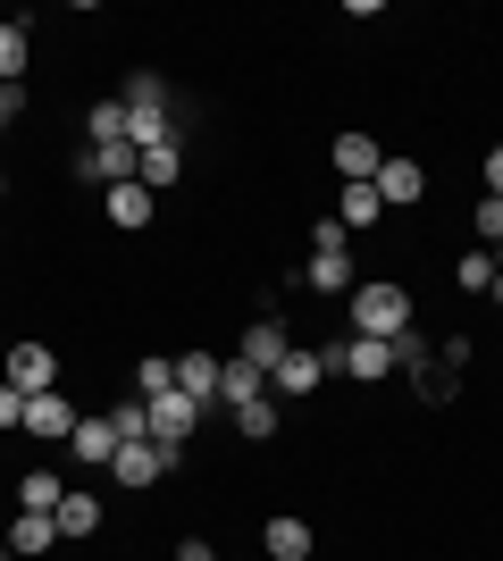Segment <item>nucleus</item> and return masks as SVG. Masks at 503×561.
I'll use <instances>...</instances> for the list:
<instances>
[{
	"instance_id": "1",
	"label": "nucleus",
	"mask_w": 503,
	"mask_h": 561,
	"mask_svg": "<svg viewBox=\"0 0 503 561\" xmlns=\"http://www.w3.org/2000/svg\"><path fill=\"white\" fill-rule=\"evenodd\" d=\"M411 328V294L403 285H353V335H369V344H395V335Z\"/></svg>"
},
{
	"instance_id": "2",
	"label": "nucleus",
	"mask_w": 503,
	"mask_h": 561,
	"mask_svg": "<svg viewBox=\"0 0 503 561\" xmlns=\"http://www.w3.org/2000/svg\"><path fill=\"white\" fill-rule=\"evenodd\" d=\"M144 411H151V445H160L168 461H185L193 427H202V402H193V394H176V386H168V394H151Z\"/></svg>"
},
{
	"instance_id": "3",
	"label": "nucleus",
	"mask_w": 503,
	"mask_h": 561,
	"mask_svg": "<svg viewBox=\"0 0 503 561\" xmlns=\"http://www.w3.org/2000/svg\"><path fill=\"white\" fill-rule=\"evenodd\" d=\"M135 168H144V151H135V142H84V151H76V176H84V185H135Z\"/></svg>"
},
{
	"instance_id": "4",
	"label": "nucleus",
	"mask_w": 503,
	"mask_h": 561,
	"mask_svg": "<svg viewBox=\"0 0 503 561\" xmlns=\"http://www.w3.org/2000/svg\"><path fill=\"white\" fill-rule=\"evenodd\" d=\"M328 369H335V352H286V360L268 369V394H277V402H311Z\"/></svg>"
},
{
	"instance_id": "5",
	"label": "nucleus",
	"mask_w": 503,
	"mask_h": 561,
	"mask_svg": "<svg viewBox=\"0 0 503 561\" xmlns=\"http://www.w3.org/2000/svg\"><path fill=\"white\" fill-rule=\"evenodd\" d=\"M0 377L18 386V394H59L50 377H59V360H50V344H9V360H0Z\"/></svg>"
},
{
	"instance_id": "6",
	"label": "nucleus",
	"mask_w": 503,
	"mask_h": 561,
	"mask_svg": "<svg viewBox=\"0 0 503 561\" xmlns=\"http://www.w3.org/2000/svg\"><path fill=\"white\" fill-rule=\"evenodd\" d=\"M168 469H176V461H168V453L151 445V436H135V445H118V461H110V478H118V486H135V494H144V486H160Z\"/></svg>"
},
{
	"instance_id": "7",
	"label": "nucleus",
	"mask_w": 503,
	"mask_h": 561,
	"mask_svg": "<svg viewBox=\"0 0 503 561\" xmlns=\"http://www.w3.org/2000/svg\"><path fill=\"white\" fill-rule=\"evenodd\" d=\"M76 420H84V411H76L68 394H25V436H43V445H68Z\"/></svg>"
},
{
	"instance_id": "8",
	"label": "nucleus",
	"mask_w": 503,
	"mask_h": 561,
	"mask_svg": "<svg viewBox=\"0 0 503 561\" xmlns=\"http://www.w3.org/2000/svg\"><path fill=\"white\" fill-rule=\"evenodd\" d=\"M328 168L344 176V185H378V168H386V151L369 135H335L328 142Z\"/></svg>"
},
{
	"instance_id": "9",
	"label": "nucleus",
	"mask_w": 503,
	"mask_h": 561,
	"mask_svg": "<svg viewBox=\"0 0 503 561\" xmlns=\"http://www.w3.org/2000/svg\"><path fill=\"white\" fill-rule=\"evenodd\" d=\"M378 202H386V210L428 202V168H420V160H386V168H378Z\"/></svg>"
},
{
	"instance_id": "10",
	"label": "nucleus",
	"mask_w": 503,
	"mask_h": 561,
	"mask_svg": "<svg viewBox=\"0 0 503 561\" xmlns=\"http://www.w3.org/2000/svg\"><path fill=\"white\" fill-rule=\"evenodd\" d=\"M286 352H294V335H286V319H252V328H243V352H236V360H252V369H277V360H286Z\"/></svg>"
},
{
	"instance_id": "11",
	"label": "nucleus",
	"mask_w": 503,
	"mask_h": 561,
	"mask_svg": "<svg viewBox=\"0 0 503 561\" xmlns=\"http://www.w3.org/2000/svg\"><path fill=\"white\" fill-rule=\"evenodd\" d=\"M118 445H126L118 420H76V436H68V453H76L84 469H110V461H118Z\"/></svg>"
},
{
	"instance_id": "12",
	"label": "nucleus",
	"mask_w": 503,
	"mask_h": 561,
	"mask_svg": "<svg viewBox=\"0 0 503 561\" xmlns=\"http://www.w3.org/2000/svg\"><path fill=\"white\" fill-rule=\"evenodd\" d=\"M311 519H294V512H277V519H268V528H261V553L268 561H311Z\"/></svg>"
},
{
	"instance_id": "13",
	"label": "nucleus",
	"mask_w": 503,
	"mask_h": 561,
	"mask_svg": "<svg viewBox=\"0 0 503 561\" xmlns=\"http://www.w3.org/2000/svg\"><path fill=\"white\" fill-rule=\"evenodd\" d=\"M335 352V369H353V377H386L395 369V344H369V335H344V344H328Z\"/></svg>"
},
{
	"instance_id": "14",
	"label": "nucleus",
	"mask_w": 503,
	"mask_h": 561,
	"mask_svg": "<svg viewBox=\"0 0 503 561\" xmlns=\"http://www.w3.org/2000/svg\"><path fill=\"white\" fill-rule=\"evenodd\" d=\"M302 285H311V294H353V285H361V268H353V252H311Z\"/></svg>"
},
{
	"instance_id": "15",
	"label": "nucleus",
	"mask_w": 503,
	"mask_h": 561,
	"mask_svg": "<svg viewBox=\"0 0 503 561\" xmlns=\"http://www.w3.org/2000/svg\"><path fill=\"white\" fill-rule=\"evenodd\" d=\"M50 545H59V519H50V512H18V528H9V553H18V561H43Z\"/></svg>"
},
{
	"instance_id": "16",
	"label": "nucleus",
	"mask_w": 503,
	"mask_h": 561,
	"mask_svg": "<svg viewBox=\"0 0 503 561\" xmlns=\"http://www.w3.org/2000/svg\"><path fill=\"white\" fill-rule=\"evenodd\" d=\"M218 369H227V360H210V352H185V360H176V394H193L202 411H210V402H218Z\"/></svg>"
},
{
	"instance_id": "17",
	"label": "nucleus",
	"mask_w": 503,
	"mask_h": 561,
	"mask_svg": "<svg viewBox=\"0 0 503 561\" xmlns=\"http://www.w3.org/2000/svg\"><path fill=\"white\" fill-rule=\"evenodd\" d=\"M135 185H151V193L185 185V142H160V151H144V168H135Z\"/></svg>"
},
{
	"instance_id": "18",
	"label": "nucleus",
	"mask_w": 503,
	"mask_h": 561,
	"mask_svg": "<svg viewBox=\"0 0 503 561\" xmlns=\"http://www.w3.org/2000/svg\"><path fill=\"white\" fill-rule=\"evenodd\" d=\"M25 59H34L25 18H0V84H25Z\"/></svg>"
},
{
	"instance_id": "19",
	"label": "nucleus",
	"mask_w": 503,
	"mask_h": 561,
	"mask_svg": "<svg viewBox=\"0 0 503 561\" xmlns=\"http://www.w3.org/2000/svg\"><path fill=\"white\" fill-rule=\"evenodd\" d=\"M261 386H268V377L252 369V360H227V369H218V402H227V411H243V402H261Z\"/></svg>"
},
{
	"instance_id": "20",
	"label": "nucleus",
	"mask_w": 503,
	"mask_h": 561,
	"mask_svg": "<svg viewBox=\"0 0 503 561\" xmlns=\"http://www.w3.org/2000/svg\"><path fill=\"white\" fill-rule=\"evenodd\" d=\"M411 386H420V402H454V394H461V369H454V360H436V352H428V360L411 369Z\"/></svg>"
},
{
	"instance_id": "21",
	"label": "nucleus",
	"mask_w": 503,
	"mask_h": 561,
	"mask_svg": "<svg viewBox=\"0 0 503 561\" xmlns=\"http://www.w3.org/2000/svg\"><path fill=\"white\" fill-rule=\"evenodd\" d=\"M151 185H110V227H151Z\"/></svg>"
},
{
	"instance_id": "22",
	"label": "nucleus",
	"mask_w": 503,
	"mask_h": 561,
	"mask_svg": "<svg viewBox=\"0 0 503 561\" xmlns=\"http://www.w3.org/2000/svg\"><path fill=\"white\" fill-rule=\"evenodd\" d=\"M335 218H344V234H353V227H378V218H386L378 185H344V202H335Z\"/></svg>"
},
{
	"instance_id": "23",
	"label": "nucleus",
	"mask_w": 503,
	"mask_h": 561,
	"mask_svg": "<svg viewBox=\"0 0 503 561\" xmlns=\"http://www.w3.org/2000/svg\"><path fill=\"white\" fill-rule=\"evenodd\" d=\"M50 519H59V537H93L101 503H93V494H59V512H50Z\"/></svg>"
},
{
	"instance_id": "24",
	"label": "nucleus",
	"mask_w": 503,
	"mask_h": 561,
	"mask_svg": "<svg viewBox=\"0 0 503 561\" xmlns=\"http://www.w3.org/2000/svg\"><path fill=\"white\" fill-rule=\"evenodd\" d=\"M59 494H68V486H59L50 469H25V478H18V512H59Z\"/></svg>"
},
{
	"instance_id": "25",
	"label": "nucleus",
	"mask_w": 503,
	"mask_h": 561,
	"mask_svg": "<svg viewBox=\"0 0 503 561\" xmlns=\"http://www.w3.org/2000/svg\"><path fill=\"white\" fill-rule=\"evenodd\" d=\"M126 110H176V93H168V84H160V76H151V68H135V76H126Z\"/></svg>"
},
{
	"instance_id": "26",
	"label": "nucleus",
	"mask_w": 503,
	"mask_h": 561,
	"mask_svg": "<svg viewBox=\"0 0 503 561\" xmlns=\"http://www.w3.org/2000/svg\"><path fill=\"white\" fill-rule=\"evenodd\" d=\"M84 142H126V101H93L84 110Z\"/></svg>"
},
{
	"instance_id": "27",
	"label": "nucleus",
	"mask_w": 503,
	"mask_h": 561,
	"mask_svg": "<svg viewBox=\"0 0 503 561\" xmlns=\"http://www.w3.org/2000/svg\"><path fill=\"white\" fill-rule=\"evenodd\" d=\"M168 386H176V360H160V352H151V360H135V402L168 394Z\"/></svg>"
},
{
	"instance_id": "28",
	"label": "nucleus",
	"mask_w": 503,
	"mask_h": 561,
	"mask_svg": "<svg viewBox=\"0 0 503 561\" xmlns=\"http://www.w3.org/2000/svg\"><path fill=\"white\" fill-rule=\"evenodd\" d=\"M454 285H461V294H487V285H495V252H461L454 260Z\"/></svg>"
},
{
	"instance_id": "29",
	"label": "nucleus",
	"mask_w": 503,
	"mask_h": 561,
	"mask_svg": "<svg viewBox=\"0 0 503 561\" xmlns=\"http://www.w3.org/2000/svg\"><path fill=\"white\" fill-rule=\"evenodd\" d=\"M236 427H243V436H252V445H261V436H277V402H243V411H236Z\"/></svg>"
},
{
	"instance_id": "30",
	"label": "nucleus",
	"mask_w": 503,
	"mask_h": 561,
	"mask_svg": "<svg viewBox=\"0 0 503 561\" xmlns=\"http://www.w3.org/2000/svg\"><path fill=\"white\" fill-rule=\"evenodd\" d=\"M428 335H420V328H403V335H395V369H420V360H428Z\"/></svg>"
},
{
	"instance_id": "31",
	"label": "nucleus",
	"mask_w": 503,
	"mask_h": 561,
	"mask_svg": "<svg viewBox=\"0 0 503 561\" xmlns=\"http://www.w3.org/2000/svg\"><path fill=\"white\" fill-rule=\"evenodd\" d=\"M0 427H18V436H25V394L9 386V377H0Z\"/></svg>"
},
{
	"instance_id": "32",
	"label": "nucleus",
	"mask_w": 503,
	"mask_h": 561,
	"mask_svg": "<svg viewBox=\"0 0 503 561\" xmlns=\"http://www.w3.org/2000/svg\"><path fill=\"white\" fill-rule=\"evenodd\" d=\"M470 227H479L487 243H503V202H495V193H487V202H479V218H470Z\"/></svg>"
},
{
	"instance_id": "33",
	"label": "nucleus",
	"mask_w": 503,
	"mask_h": 561,
	"mask_svg": "<svg viewBox=\"0 0 503 561\" xmlns=\"http://www.w3.org/2000/svg\"><path fill=\"white\" fill-rule=\"evenodd\" d=\"M487 193H495V202H503V142H495V151H487Z\"/></svg>"
},
{
	"instance_id": "34",
	"label": "nucleus",
	"mask_w": 503,
	"mask_h": 561,
	"mask_svg": "<svg viewBox=\"0 0 503 561\" xmlns=\"http://www.w3.org/2000/svg\"><path fill=\"white\" fill-rule=\"evenodd\" d=\"M176 561H218V553H210L202 537H185V545H176Z\"/></svg>"
},
{
	"instance_id": "35",
	"label": "nucleus",
	"mask_w": 503,
	"mask_h": 561,
	"mask_svg": "<svg viewBox=\"0 0 503 561\" xmlns=\"http://www.w3.org/2000/svg\"><path fill=\"white\" fill-rule=\"evenodd\" d=\"M487 302H495V310H503V277H495V285H487Z\"/></svg>"
},
{
	"instance_id": "36",
	"label": "nucleus",
	"mask_w": 503,
	"mask_h": 561,
	"mask_svg": "<svg viewBox=\"0 0 503 561\" xmlns=\"http://www.w3.org/2000/svg\"><path fill=\"white\" fill-rule=\"evenodd\" d=\"M495 277H503V243H495Z\"/></svg>"
},
{
	"instance_id": "37",
	"label": "nucleus",
	"mask_w": 503,
	"mask_h": 561,
	"mask_svg": "<svg viewBox=\"0 0 503 561\" xmlns=\"http://www.w3.org/2000/svg\"><path fill=\"white\" fill-rule=\"evenodd\" d=\"M0 360H9V335H0Z\"/></svg>"
},
{
	"instance_id": "38",
	"label": "nucleus",
	"mask_w": 503,
	"mask_h": 561,
	"mask_svg": "<svg viewBox=\"0 0 503 561\" xmlns=\"http://www.w3.org/2000/svg\"><path fill=\"white\" fill-rule=\"evenodd\" d=\"M0 561H18V553H9V545H0Z\"/></svg>"
},
{
	"instance_id": "39",
	"label": "nucleus",
	"mask_w": 503,
	"mask_h": 561,
	"mask_svg": "<svg viewBox=\"0 0 503 561\" xmlns=\"http://www.w3.org/2000/svg\"><path fill=\"white\" fill-rule=\"evenodd\" d=\"M0 193H9V176H0Z\"/></svg>"
}]
</instances>
